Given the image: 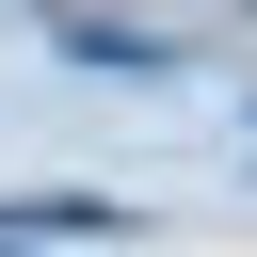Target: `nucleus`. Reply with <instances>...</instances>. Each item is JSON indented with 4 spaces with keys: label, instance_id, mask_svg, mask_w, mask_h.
<instances>
[{
    "label": "nucleus",
    "instance_id": "nucleus-1",
    "mask_svg": "<svg viewBox=\"0 0 257 257\" xmlns=\"http://www.w3.org/2000/svg\"><path fill=\"white\" fill-rule=\"evenodd\" d=\"M80 225H96L80 193H48V209H0V241H80Z\"/></svg>",
    "mask_w": 257,
    "mask_h": 257
}]
</instances>
